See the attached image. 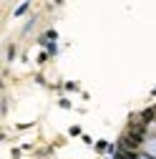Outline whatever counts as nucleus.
Instances as JSON below:
<instances>
[{
    "instance_id": "obj_1",
    "label": "nucleus",
    "mask_w": 156,
    "mask_h": 159,
    "mask_svg": "<svg viewBox=\"0 0 156 159\" xmlns=\"http://www.w3.org/2000/svg\"><path fill=\"white\" fill-rule=\"evenodd\" d=\"M141 139L144 136H139V134H124L121 136V149H128V152H133V149H139L141 147Z\"/></svg>"
},
{
    "instance_id": "obj_2",
    "label": "nucleus",
    "mask_w": 156,
    "mask_h": 159,
    "mask_svg": "<svg viewBox=\"0 0 156 159\" xmlns=\"http://www.w3.org/2000/svg\"><path fill=\"white\" fill-rule=\"evenodd\" d=\"M116 159H133V152H128V149H121L119 154H116Z\"/></svg>"
}]
</instances>
